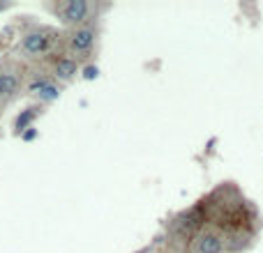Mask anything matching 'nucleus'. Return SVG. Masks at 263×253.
<instances>
[{
    "instance_id": "f257e3e1",
    "label": "nucleus",
    "mask_w": 263,
    "mask_h": 253,
    "mask_svg": "<svg viewBox=\"0 0 263 253\" xmlns=\"http://www.w3.org/2000/svg\"><path fill=\"white\" fill-rule=\"evenodd\" d=\"M263 235V214L236 180L217 182L164 226V246L180 253H247Z\"/></svg>"
},
{
    "instance_id": "f03ea898",
    "label": "nucleus",
    "mask_w": 263,
    "mask_h": 253,
    "mask_svg": "<svg viewBox=\"0 0 263 253\" xmlns=\"http://www.w3.org/2000/svg\"><path fill=\"white\" fill-rule=\"evenodd\" d=\"M60 41H63V28L37 23L35 18H30V26L18 28L9 51L26 62L35 65L53 55L55 51H60Z\"/></svg>"
},
{
    "instance_id": "7ed1b4c3",
    "label": "nucleus",
    "mask_w": 263,
    "mask_h": 253,
    "mask_svg": "<svg viewBox=\"0 0 263 253\" xmlns=\"http://www.w3.org/2000/svg\"><path fill=\"white\" fill-rule=\"evenodd\" d=\"M42 7L60 23V28H77L104 21V16L114 9V3L111 0H44Z\"/></svg>"
},
{
    "instance_id": "20e7f679",
    "label": "nucleus",
    "mask_w": 263,
    "mask_h": 253,
    "mask_svg": "<svg viewBox=\"0 0 263 253\" xmlns=\"http://www.w3.org/2000/svg\"><path fill=\"white\" fill-rule=\"evenodd\" d=\"M102 39H104V21L86 23L77 28H63V41L60 49L74 58L81 67L95 65L102 53Z\"/></svg>"
},
{
    "instance_id": "39448f33",
    "label": "nucleus",
    "mask_w": 263,
    "mask_h": 253,
    "mask_svg": "<svg viewBox=\"0 0 263 253\" xmlns=\"http://www.w3.org/2000/svg\"><path fill=\"white\" fill-rule=\"evenodd\" d=\"M3 60V78H0V115L14 104L16 99L26 97L28 78H30V62L21 60L12 51L0 55Z\"/></svg>"
},
{
    "instance_id": "423d86ee",
    "label": "nucleus",
    "mask_w": 263,
    "mask_h": 253,
    "mask_svg": "<svg viewBox=\"0 0 263 253\" xmlns=\"http://www.w3.org/2000/svg\"><path fill=\"white\" fill-rule=\"evenodd\" d=\"M37 67H42L46 74H49L53 81H58L60 86H69L72 81H77V76L81 74V65L77 62L74 58H69L67 53H65L63 49L55 51L53 55H49L46 60H42V62H35Z\"/></svg>"
},
{
    "instance_id": "0eeeda50",
    "label": "nucleus",
    "mask_w": 263,
    "mask_h": 253,
    "mask_svg": "<svg viewBox=\"0 0 263 253\" xmlns=\"http://www.w3.org/2000/svg\"><path fill=\"white\" fill-rule=\"evenodd\" d=\"M44 111H46V109H44V106H40V104H28L26 109H21V113L14 118L12 134L21 138L23 131H28V129H32V126H35L37 120L44 115Z\"/></svg>"
},
{
    "instance_id": "6e6552de",
    "label": "nucleus",
    "mask_w": 263,
    "mask_h": 253,
    "mask_svg": "<svg viewBox=\"0 0 263 253\" xmlns=\"http://www.w3.org/2000/svg\"><path fill=\"white\" fill-rule=\"evenodd\" d=\"M97 74H100L97 65H86V67L81 69V76L86 78V81H92V78H97Z\"/></svg>"
},
{
    "instance_id": "1a4fd4ad",
    "label": "nucleus",
    "mask_w": 263,
    "mask_h": 253,
    "mask_svg": "<svg viewBox=\"0 0 263 253\" xmlns=\"http://www.w3.org/2000/svg\"><path fill=\"white\" fill-rule=\"evenodd\" d=\"M35 136H37V129H35V126H32V129L23 131V134H21V138H23V140H32V138H35Z\"/></svg>"
},
{
    "instance_id": "9d476101",
    "label": "nucleus",
    "mask_w": 263,
    "mask_h": 253,
    "mask_svg": "<svg viewBox=\"0 0 263 253\" xmlns=\"http://www.w3.org/2000/svg\"><path fill=\"white\" fill-rule=\"evenodd\" d=\"M159 253H180V251H171V249H166V246H164V249L159 251Z\"/></svg>"
},
{
    "instance_id": "9b49d317",
    "label": "nucleus",
    "mask_w": 263,
    "mask_h": 253,
    "mask_svg": "<svg viewBox=\"0 0 263 253\" xmlns=\"http://www.w3.org/2000/svg\"><path fill=\"white\" fill-rule=\"evenodd\" d=\"M0 120H3V115H0Z\"/></svg>"
}]
</instances>
